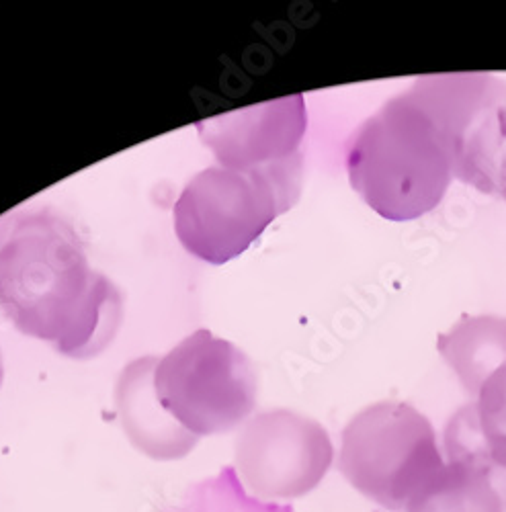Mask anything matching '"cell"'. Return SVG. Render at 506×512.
Instances as JSON below:
<instances>
[{
    "instance_id": "6da1fadb",
    "label": "cell",
    "mask_w": 506,
    "mask_h": 512,
    "mask_svg": "<svg viewBox=\"0 0 506 512\" xmlns=\"http://www.w3.org/2000/svg\"><path fill=\"white\" fill-rule=\"evenodd\" d=\"M0 310L70 359L101 355L123 316L119 289L91 269L80 236L52 209L0 224Z\"/></svg>"
},
{
    "instance_id": "7a4b0ae2",
    "label": "cell",
    "mask_w": 506,
    "mask_h": 512,
    "mask_svg": "<svg viewBox=\"0 0 506 512\" xmlns=\"http://www.w3.org/2000/svg\"><path fill=\"white\" fill-rule=\"evenodd\" d=\"M345 166L355 193L390 222L423 218L443 201L455 179L433 119L408 91L379 107L351 134Z\"/></svg>"
},
{
    "instance_id": "3957f363",
    "label": "cell",
    "mask_w": 506,
    "mask_h": 512,
    "mask_svg": "<svg viewBox=\"0 0 506 512\" xmlns=\"http://www.w3.org/2000/svg\"><path fill=\"white\" fill-rule=\"evenodd\" d=\"M304 156L261 168L209 166L179 195L173 218L183 248L209 265H224L298 203Z\"/></svg>"
},
{
    "instance_id": "277c9868",
    "label": "cell",
    "mask_w": 506,
    "mask_h": 512,
    "mask_svg": "<svg viewBox=\"0 0 506 512\" xmlns=\"http://www.w3.org/2000/svg\"><path fill=\"white\" fill-rule=\"evenodd\" d=\"M445 467L431 420L406 402H377L355 414L341 435L339 469L367 500L394 512Z\"/></svg>"
},
{
    "instance_id": "5b68a950",
    "label": "cell",
    "mask_w": 506,
    "mask_h": 512,
    "mask_svg": "<svg viewBox=\"0 0 506 512\" xmlns=\"http://www.w3.org/2000/svg\"><path fill=\"white\" fill-rule=\"evenodd\" d=\"M154 392L160 406L201 439L226 435L248 420L259 379L242 349L201 328L156 359Z\"/></svg>"
},
{
    "instance_id": "8992f818",
    "label": "cell",
    "mask_w": 506,
    "mask_h": 512,
    "mask_svg": "<svg viewBox=\"0 0 506 512\" xmlns=\"http://www.w3.org/2000/svg\"><path fill=\"white\" fill-rule=\"evenodd\" d=\"M408 95L433 119L453 177L498 195V170L506 156V80L486 72L435 74L414 80Z\"/></svg>"
},
{
    "instance_id": "52a82bcc",
    "label": "cell",
    "mask_w": 506,
    "mask_h": 512,
    "mask_svg": "<svg viewBox=\"0 0 506 512\" xmlns=\"http://www.w3.org/2000/svg\"><path fill=\"white\" fill-rule=\"evenodd\" d=\"M332 459L334 447L324 426L285 408L250 418L234 445V469L246 492L277 504L318 488Z\"/></svg>"
},
{
    "instance_id": "ba28073f",
    "label": "cell",
    "mask_w": 506,
    "mask_h": 512,
    "mask_svg": "<svg viewBox=\"0 0 506 512\" xmlns=\"http://www.w3.org/2000/svg\"><path fill=\"white\" fill-rule=\"evenodd\" d=\"M308 130L304 95L222 113L197 123L201 142L220 166L261 168L300 158Z\"/></svg>"
},
{
    "instance_id": "9c48e42d",
    "label": "cell",
    "mask_w": 506,
    "mask_h": 512,
    "mask_svg": "<svg viewBox=\"0 0 506 512\" xmlns=\"http://www.w3.org/2000/svg\"><path fill=\"white\" fill-rule=\"evenodd\" d=\"M156 359L142 357L123 369L115 386V406L121 429L140 453L156 461H175L189 455L199 439L160 406L154 392Z\"/></svg>"
},
{
    "instance_id": "30bf717a",
    "label": "cell",
    "mask_w": 506,
    "mask_h": 512,
    "mask_svg": "<svg viewBox=\"0 0 506 512\" xmlns=\"http://www.w3.org/2000/svg\"><path fill=\"white\" fill-rule=\"evenodd\" d=\"M437 349L466 392L478 396L506 365V318L463 316L439 336Z\"/></svg>"
},
{
    "instance_id": "8fae6325",
    "label": "cell",
    "mask_w": 506,
    "mask_h": 512,
    "mask_svg": "<svg viewBox=\"0 0 506 512\" xmlns=\"http://www.w3.org/2000/svg\"><path fill=\"white\" fill-rule=\"evenodd\" d=\"M406 512H506L492 482L478 467L445 461L441 472L425 486Z\"/></svg>"
},
{
    "instance_id": "7c38bea8",
    "label": "cell",
    "mask_w": 506,
    "mask_h": 512,
    "mask_svg": "<svg viewBox=\"0 0 506 512\" xmlns=\"http://www.w3.org/2000/svg\"><path fill=\"white\" fill-rule=\"evenodd\" d=\"M443 447L447 461H463L478 467L496 488L506 510V437L484 433L468 408L457 410L445 429Z\"/></svg>"
},
{
    "instance_id": "4fadbf2b",
    "label": "cell",
    "mask_w": 506,
    "mask_h": 512,
    "mask_svg": "<svg viewBox=\"0 0 506 512\" xmlns=\"http://www.w3.org/2000/svg\"><path fill=\"white\" fill-rule=\"evenodd\" d=\"M168 512H295L291 504L265 502L250 496L236 469L224 467L220 474L195 482Z\"/></svg>"
},
{
    "instance_id": "5bb4252c",
    "label": "cell",
    "mask_w": 506,
    "mask_h": 512,
    "mask_svg": "<svg viewBox=\"0 0 506 512\" xmlns=\"http://www.w3.org/2000/svg\"><path fill=\"white\" fill-rule=\"evenodd\" d=\"M498 195L506 201V156L500 162V170H498Z\"/></svg>"
},
{
    "instance_id": "9a60e30c",
    "label": "cell",
    "mask_w": 506,
    "mask_h": 512,
    "mask_svg": "<svg viewBox=\"0 0 506 512\" xmlns=\"http://www.w3.org/2000/svg\"><path fill=\"white\" fill-rule=\"evenodd\" d=\"M496 377H498L500 386H502V390H504V394H506V365H504L502 369H498V371H496Z\"/></svg>"
},
{
    "instance_id": "2e32d148",
    "label": "cell",
    "mask_w": 506,
    "mask_h": 512,
    "mask_svg": "<svg viewBox=\"0 0 506 512\" xmlns=\"http://www.w3.org/2000/svg\"><path fill=\"white\" fill-rule=\"evenodd\" d=\"M3 379H5V365H3V357H0V386H3Z\"/></svg>"
}]
</instances>
